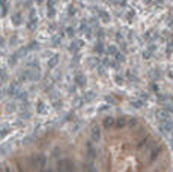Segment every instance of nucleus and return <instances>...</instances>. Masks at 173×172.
Instances as JSON below:
<instances>
[{
    "instance_id": "obj_1",
    "label": "nucleus",
    "mask_w": 173,
    "mask_h": 172,
    "mask_svg": "<svg viewBox=\"0 0 173 172\" xmlns=\"http://www.w3.org/2000/svg\"><path fill=\"white\" fill-rule=\"evenodd\" d=\"M45 163H47V157L44 154H35V155L30 157V165H32L33 168H36V169L44 168Z\"/></svg>"
},
{
    "instance_id": "obj_2",
    "label": "nucleus",
    "mask_w": 173,
    "mask_h": 172,
    "mask_svg": "<svg viewBox=\"0 0 173 172\" xmlns=\"http://www.w3.org/2000/svg\"><path fill=\"white\" fill-rule=\"evenodd\" d=\"M21 80H27V82H35V80H39V71H33V69H27V71L21 73L20 76Z\"/></svg>"
},
{
    "instance_id": "obj_3",
    "label": "nucleus",
    "mask_w": 173,
    "mask_h": 172,
    "mask_svg": "<svg viewBox=\"0 0 173 172\" xmlns=\"http://www.w3.org/2000/svg\"><path fill=\"white\" fill-rule=\"evenodd\" d=\"M86 157H87V162H93L96 159V148L93 145V142L86 143Z\"/></svg>"
},
{
    "instance_id": "obj_4",
    "label": "nucleus",
    "mask_w": 173,
    "mask_h": 172,
    "mask_svg": "<svg viewBox=\"0 0 173 172\" xmlns=\"http://www.w3.org/2000/svg\"><path fill=\"white\" fill-rule=\"evenodd\" d=\"M27 27L30 30H35L36 27H38V15H36L35 9H30V12H29V24H27Z\"/></svg>"
},
{
    "instance_id": "obj_5",
    "label": "nucleus",
    "mask_w": 173,
    "mask_h": 172,
    "mask_svg": "<svg viewBox=\"0 0 173 172\" xmlns=\"http://www.w3.org/2000/svg\"><path fill=\"white\" fill-rule=\"evenodd\" d=\"M158 128H160V131H161L162 134H170V133H173V121L169 119V121L160 122Z\"/></svg>"
},
{
    "instance_id": "obj_6",
    "label": "nucleus",
    "mask_w": 173,
    "mask_h": 172,
    "mask_svg": "<svg viewBox=\"0 0 173 172\" xmlns=\"http://www.w3.org/2000/svg\"><path fill=\"white\" fill-rule=\"evenodd\" d=\"M90 141L95 142V143L101 141V128H99L98 125H93L90 128Z\"/></svg>"
},
{
    "instance_id": "obj_7",
    "label": "nucleus",
    "mask_w": 173,
    "mask_h": 172,
    "mask_svg": "<svg viewBox=\"0 0 173 172\" xmlns=\"http://www.w3.org/2000/svg\"><path fill=\"white\" fill-rule=\"evenodd\" d=\"M8 95L9 97H17L18 94H20V83H17V82H14V83H11L9 85V88H8Z\"/></svg>"
},
{
    "instance_id": "obj_8",
    "label": "nucleus",
    "mask_w": 173,
    "mask_h": 172,
    "mask_svg": "<svg viewBox=\"0 0 173 172\" xmlns=\"http://www.w3.org/2000/svg\"><path fill=\"white\" fill-rule=\"evenodd\" d=\"M155 116H156V119H158L160 122H164V121H169V119H172L170 118V115L167 113V112L164 110V109H158L155 112Z\"/></svg>"
},
{
    "instance_id": "obj_9",
    "label": "nucleus",
    "mask_w": 173,
    "mask_h": 172,
    "mask_svg": "<svg viewBox=\"0 0 173 172\" xmlns=\"http://www.w3.org/2000/svg\"><path fill=\"white\" fill-rule=\"evenodd\" d=\"M80 47H83V41L81 39H74L69 44V51L71 53H77L78 50H80Z\"/></svg>"
},
{
    "instance_id": "obj_10",
    "label": "nucleus",
    "mask_w": 173,
    "mask_h": 172,
    "mask_svg": "<svg viewBox=\"0 0 173 172\" xmlns=\"http://www.w3.org/2000/svg\"><path fill=\"white\" fill-rule=\"evenodd\" d=\"M63 172H75V165L72 160L69 159L63 160Z\"/></svg>"
},
{
    "instance_id": "obj_11",
    "label": "nucleus",
    "mask_w": 173,
    "mask_h": 172,
    "mask_svg": "<svg viewBox=\"0 0 173 172\" xmlns=\"http://www.w3.org/2000/svg\"><path fill=\"white\" fill-rule=\"evenodd\" d=\"M11 20H12V24L14 26H20V24L23 23V15H21V12H14L11 15Z\"/></svg>"
},
{
    "instance_id": "obj_12",
    "label": "nucleus",
    "mask_w": 173,
    "mask_h": 172,
    "mask_svg": "<svg viewBox=\"0 0 173 172\" xmlns=\"http://www.w3.org/2000/svg\"><path fill=\"white\" fill-rule=\"evenodd\" d=\"M74 82H75V85H77V86H85L87 80H86V76H83L81 73H78V74H75Z\"/></svg>"
},
{
    "instance_id": "obj_13",
    "label": "nucleus",
    "mask_w": 173,
    "mask_h": 172,
    "mask_svg": "<svg viewBox=\"0 0 173 172\" xmlns=\"http://www.w3.org/2000/svg\"><path fill=\"white\" fill-rule=\"evenodd\" d=\"M161 153V148L160 147H155V148H152L151 151H149V159H148V162H154V160L158 157V154Z\"/></svg>"
},
{
    "instance_id": "obj_14",
    "label": "nucleus",
    "mask_w": 173,
    "mask_h": 172,
    "mask_svg": "<svg viewBox=\"0 0 173 172\" xmlns=\"http://www.w3.org/2000/svg\"><path fill=\"white\" fill-rule=\"evenodd\" d=\"M114 122H116V119H114V118L107 116L106 119L102 121V125H104V128H112V127L114 125Z\"/></svg>"
},
{
    "instance_id": "obj_15",
    "label": "nucleus",
    "mask_w": 173,
    "mask_h": 172,
    "mask_svg": "<svg viewBox=\"0 0 173 172\" xmlns=\"http://www.w3.org/2000/svg\"><path fill=\"white\" fill-rule=\"evenodd\" d=\"M98 17L101 18L104 23H108V21H110V15H108L107 11H104V9H99L98 11Z\"/></svg>"
},
{
    "instance_id": "obj_16",
    "label": "nucleus",
    "mask_w": 173,
    "mask_h": 172,
    "mask_svg": "<svg viewBox=\"0 0 173 172\" xmlns=\"http://www.w3.org/2000/svg\"><path fill=\"white\" fill-rule=\"evenodd\" d=\"M57 63H59V55H54V56L50 57V61L47 62V65H48V68L51 69V68H54Z\"/></svg>"
},
{
    "instance_id": "obj_17",
    "label": "nucleus",
    "mask_w": 173,
    "mask_h": 172,
    "mask_svg": "<svg viewBox=\"0 0 173 172\" xmlns=\"http://www.w3.org/2000/svg\"><path fill=\"white\" fill-rule=\"evenodd\" d=\"M47 8H48V11H47V15L51 18V17H54V14H56V11H54V2H48L47 3Z\"/></svg>"
},
{
    "instance_id": "obj_18",
    "label": "nucleus",
    "mask_w": 173,
    "mask_h": 172,
    "mask_svg": "<svg viewBox=\"0 0 173 172\" xmlns=\"http://www.w3.org/2000/svg\"><path fill=\"white\" fill-rule=\"evenodd\" d=\"M114 59H116V62L120 65V63H123V62H125V55H123L122 51H118L116 55H114Z\"/></svg>"
},
{
    "instance_id": "obj_19",
    "label": "nucleus",
    "mask_w": 173,
    "mask_h": 172,
    "mask_svg": "<svg viewBox=\"0 0 173 172\" xmlns=\"http://www.w3.org/2000/svg\"><path fill=\"white\" fill-rule=\"evenodd\" d=\"M129 104L133 106L134 109H140V107H143V101H141L140 98H139V100H131Z\"/></svg>"
},
{
    "instance_id": "obj_20",
    "label": "nucleus",
    "mask_w": 173,
    "mask_h": 172,
    "mask_svg": "<svg viewBox=\"0 0 173 172\" xmlns=\"http://www.w3.org/2000/svg\"><path fill=\"white\" fill-rule=\"evenodd\" d=\"M104 50H106V47H104V42L102 41H98L95 44V51L96 53H102Z\"/></svg>"
},
{
    "instance_id": "obj_21",
    "label": "nucleus",
    "mask_w": 173,
    "mask_h": 172,
    "mask_svg": "<svg viewBox=\"0 0 173 172\" xmlns=\"http://www.w3.org/2000/svg\"><path fill=\"white\" fill-rule=\"evenodd\" d=\"M27 48H29V51H30V50H38V48H39V42H38V41H32V42L27 45Z\"/></svg>"
},
{
    "instance_id": "obj_22",
    "label": "nucleus",
    "mask_w": 173,
    "mask_h": 172,
    "mask_svg": "<svg viewBox=\"0 0 173 172\" xmlns=\"http://www.w3.org/2000/svg\"><path fill=\"white\" fill-rule=\"evenodd\" d=\"M9 133V127L8 125H3V127H0V137H5L6 134Z\"/></svg>"
},
{
    "instance_id": "obj_23",
    "label": "nucleus",
    "mask_w": 173,
    "mask_h": 172,
    "mask_svg": "<svg viewBox=\"0 0 173 172\" xmlns=\"http://www.w3.org/2000/svg\"><path fill=\"white\" fill-rule=\"evenodd\" d=\"M96 97V94L95 92H87L86 95H85V98H83V101H92L93 98Z\"/></svg>"
},
{
    "instance_id": "obj_24",
    "label": "nucleus",
    "mask_w": 173,
    "mask_h": 172,
    "mask_svg": "<svg viewBox=\"0 0 173 172\" xmlns=\"http://www.w3.org/2000/svg\"><path fill=\"white\" fill-rule=\"evenodd\" d=\"M167 100H169V97H166V95H162V94L156 95V101H158V103H167Z\"/></svg>"
},
{
    "instance_id": "obj_25",
    "label": "nucleus",
    "mask_w": 173,
    "mask_h": 172,
    "mask_svg": "<svg viewBox=\"0 0 173 172\" xmlns=\"http://www.w3.org/2000/svg\"><path fill=\"white\" fill-rule=\"evenodd\" d=\"M107 53H108V55H116V53H118V48H116V45H108L107 47Z\"/></svg>"
},
{
    "instance_id": "obj_26",
    "label": "nucleus",
    "mask_w": 173,
    "mask_h": 172,
    "mask_svg": "<svg viewBox=\"0 0 173 172\" xmlns=\"http://www.w3.org/2000/svg\"><path fill=\"white\" fill-rule=\"evenodd\" d=\"M66 35L69 36V38H74V36H75V30H74V27H66Z\"/></svg>"
},
{
    "instance_id": "obj_27",
    "label": "nucleus",
    "mask_w": 173,
    "mask_h": 172,
    "mask_svg": "<svg viewBox=\"0 0 173 172\" xmlns=\"http://www.w3.org/2000/svg\"><path fill=\"white\" fill-rule=\"evenodd\" d=\"M114 80H116L118 85H123V83H125V79H123L122 76H119V74H118V76H114Z\"/></svg>"
},
{
    "instance_id": "obj_28",
    "label": "nucleus",
    "mask_w": 173,
    "mask_h": 172,
    "mask_svg": "<svg viewBox=\"0 0 173 172\" xmlns=\"http://www.w3.org/2000/svg\"><path fill=\"white\" fill-rule=\"evenodd\" d=\"M44 112H45V104L39 101L38 103V113H44Z\"/></svg>"
},
{
    "instance_id": "obj_29",
    "label": "nucleus",
    "mask_w": 173,
    "mask_h": 172,
    "mask_svg": "<svg viewBox=\"0 0 173 172\" xmlns=\"http://www.w3.org/2000/svg\"><path fill=\"white\" fill-rule=\"evenodd\" d=\"M114 125H116V127H123V125H125V119H123V118H120V119H116Z\"/></svg>"
},
{
    "instance_id": "obj_30",
    "label": "nucleus",
    "mask_w": 173,
    "mask_h": 172,
    "mask_svg": "<svg viewBox=\"0 0 173 172\" xmlns=\"http://www.w3.org/2000/svg\"><path fill=\"white\" fill-rule=\"evenodd\" d=\"M0 79H2L3 82L5 80H8V73L5 71V69H0Z\"/></svg>"
},
{
    "instance_id": "obj_31",
    "label": "nucleus",
    "mask_w": 173,
    "mask_h": 172,
    "mask_svg": "<svg viewBox=\"0 0 173 172\" xmlns=\"http://www.w3.org/2000/svg\"><path fill=\"white\" fill-rule=\"evenodd\" d=\"M152 55H154V53H151L149 50H145V51H143V57H145V59H151Z\"/></svg>"
},
{
    "instance_id": "obj_32",
    "label": "nucleus",
    "mask_w": 173,
    "mask_h": 172,
    "mask_svg": "<svg viewBox=\"0 0 173 172\" xmlns=\"http://www.w3.org/2000/svg\"><path fill=\"white\" fill-rule=\"evenodd\" d=\"M17 98H18V100H26V98H27V92H20V94L17 95Z\"/></svg>"
},
{
    "instance_id": "obj_33",
    "label": "nucleus",
    "mask_w": 173,
    "mask_h": 172,
    "mask_svg": "<svg viewBox=\"0 0 173 172\" xmlns=\"http://www.w3.org/2000/svg\"><path fill=\"white\" fill-rule=\"evenodd\" d=\"M148 141H149V139H148V137H145L143 141H140V142H139V145H137V147H139V148H141V147H145V143L148 142Z\"/></svg>"
},
{
    "instance_id": "obj_34",
    "label": "nucleus",
    "mask_w": 173,
    "mask_h": 172,
    "mask_svg": "<svg viewBox=\"0 0 173 172\" xmlns=\"http://www.w3.org/2000/svg\"><path fill=\"white\" fill-rule=\"evenodd\" d=\"M110 109V106L108 104H102V106H99V112H104V110H108Z\"/></svg>"
},
{
    "instance_id": "obj_35",
    "label": "nucleus",
    "mask_w": 173,
    "mask_h": 172,
    "mask_svg": "<svg viewBox=\"0 0 173 172\" xmlns=\"http://www.w3.org/2000/svg\"><path fill=\"white\" fill-rule=\"evenodd\" d=\"M98 38H99V41L104 38V30H102V29H99V30H98Z\"/></svg>"
},
{
    "instance_id": "obj_36",
    "label": "nucleus",
    "mask_w": 173,
    "mask_h": 172,
    "mask_svg": "<svg viewBox=\"0 0 173 172\" xmlns=\"http://www.w3.org/2000/svg\"><path fill=\"white\" fill-rule=\"evenodd\" d=\"M68 11H69V12H68L69 15H74V14H75V8H74V6H69V9H68Z\"/></svg>"
},
{
    "instance_id": "obj_37",
    "label": "nucleus",
    "mask_w": 173,
    "mask_h": 172,
    "mask_svg": "<svg viewBox=\"0 0 173 172\" xmlns=\"http://www.w3.org/2000/svg\"><path fill=\"white\" fill-rule=\"evenodd\" d=\"M152 89H154L155 92H158V86H156V83H152Z\"/></svg>"
},
{
    "instance_id": "obj_38",
    "label": "nucleus",
    "mask_w": 173,
    "mask_h": 172,
    "mask_svg": "<svg viewBox=\"0 0 173 172\" xmlns=\"http://www.w3.org/2000/svg\"><path fill=\"white\" fill-rule=\"evenodd\" d=\"M3 44H5V39H3V38H2V36H0V47H2V45H3Z\"/></svg>"
},
{
    "instance_id": "obj_39",
    "label": "nucleus",
    "mask_w": 173,
    "mask_h": 172,
    "mask_svg": "<svg viewBox=\"0 0 173 172\" xmlns=\"http://www.w3.org/2000/svg\"><path fill=\"white\" fill-rule=\"evenodd\" d=\"M3 172H11V169H9V168H8V166H6V168H5V169H3Z\"/></svg>"
},
{
    "instance_id": "obj_40",
    "label": "nucleus",
    "mask_w": 173,
    "mask_h": 172,
    "mask_svg": "<svg viewBox=\"0 0 173 172\" xmlns=\"http://www.w3.org/2000/svg\"><path fill=\"white\" fill-rule=\"evenodd\" d=\"M47 172H54V171H53V169H48V171H47Z\"/></svg>"
}]
</instances>
